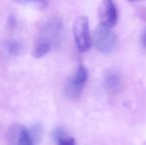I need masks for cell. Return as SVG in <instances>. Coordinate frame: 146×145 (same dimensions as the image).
I'll use <instances>...</instances> for the list:
<instances>
[{
    "mask_svg": "<svg viewBox=\"0 0 146 145\" xmlns=\"http://www.w3.org/2000/svg\"><path fill=\"white\" fill-rule=\"evenodd\" d=\"M73 35L76 46L80 52H87L92 46V36L87 16L77 17L73 23Z\"/></svg>",
    "mask_w": 146,
    "mask_h": 145,
    "instance_id": "cell-1",
    "label": "cell"
},
{
    "mask_svg": "<svg viewBox=\"0 0 146 145\" xmlns=\"http://www.w3.org/2000/svg\"><path fill=\"white\" fill-rule=\"evenodd\" d=\"M94 43L96 48L102 54H110L114 51L117 45V37L111 28L100 25L94 29Z\"/></svg>",
    "mask_w": 146,
    "mask_h": 145,
    "instance_id": "cell-2",
    "label": "cell"
},
{
    "mask_svg": "<svg viewBox=\"0 0 146 145\" xmlns=\"http://www.w3.org/2000/svg\"><path fill=\"white\" fill-rule=\"evenodd\" d=\"M41 136V130L37 128H27L23 125L15 124L9 129L7 137L10 143L31 145L38 142V137Z\"/></svg>",
    "mask_w": 146,
    "mask_h": 145,
    "instance_id": "cell-3",
    "label": "cell"
},
{
    "mask_svg": "<svg viewBox=\"0 0 146 145\" xmlns=\"http://www.w3.org/2000/svg\"><path fill=\"white\" fill-rule=\"evenodd\" d=\"M88 72L85 66L81 65L69 77L65 85V93L70 99H78L82 95L88 81Z\"/></svg>",
    "mask_w": 146,
    "mask_h": 145,
    "instance_id": "cell-4",
    "label": "cell"
},
{
    "mask_svg": "<svg viewBox=\"0 0 146 145\" xmlns=\"http://www.w3.org/2000/svg\"><path fill=\"white\" fill-rule=\"evenodd\" d=\"M62 36H63V23L58 18H52L48 20L45 25L42 26L38 39L47 41L51 43L53 47H55L60 44Z\"/></svg>",
    "mask_w": 146,
    "mask_h": 145,
    "instance_id": "cell-5",
    "label": "cell"
},
{
    "mask_svg": "<svg viewBox=\"0 0 146 145\" xmlns=\"http://www.w3.org/2000/svg\"><path fill=\"white\" fill-rule=\"evenodd\" d=\"M100 24L108 28H112L117 23V9L113 0H102L98 9Z\"/></svg>",
    "mask_w": 146,
    "mask_h": 145,
    "instance_id": "cell-6",
    "label": "cell"
},
{
    "mask_svg": "<svg viewBox=\"0 0 146 145\" xmlns=\"http://www.w3.org/2000/svg\"><path fill=\"white\" fill-rule=\"evenodd\" d=\"M121 77L115 72H110L106 75L104 85H106V91L111 95H115L119 93L121 89Z\"/></svg>",
    "mask_w": 146,
    "mask_h": 145,
    "instance_id": "cell-7",
    "label": "cell"
},
{
    "mask_svg": "<svg viewBox=\"0 0 146 145\" xmlns=\"http://www.w3.org/2000/svg\"><path fill=\"white\" fill-rule=\"evenodd\" d=\"M3 50L12 57H18L23 52V45L18 40H6L2 44Z\"/></svg>",
    "mask_w": 146,
    "mask_h": 145,
    "instance_id": "cell-8",
    "label": "cell"
},
{
    "mask_svg": "<svg viewBox=\"0 0 146 145\" xmlns=\"http://www.w3.org/2000/svg\"><path fill=\"white\" fill-rule=\"evenodd\" d=\"M53 48L52 44L47 41L41 40V39H38L34 46V49H33L32 55L35 59H40L42 57L46 56L49 52L51 51V49Z\"/></svg>",
    "mask_w": 146,
    "mask_h": 145,
    "instance_id": "cell-9",
    "label": "cell"
},
{
    "mask_svg": "<svg viewBox=\"0 0 146 145\" xmlns=\"http://www.w3.org/2000/svg\"><path fill=\"white\" fill-rule=\"evenodd\" d=\"M54 139L57 143L61 145H72L75 143V139L68 135L61 128H57L54 131Z\"/></svg>",
    "mask_w": 146,
    "mask_h": 145,
    "instance_id": "cell-10",
    "label": "cell"
},
{
    "mask_svg": "<svg viewBox=\"0 0 146 145\" xmlns=\"http://www.w3.org/2000/svg\"><path fill=\"white\" fill-rule=\"evenodd\" d=\"M16 1L35 9H44L48 6V0H16Z\"/></svg>",
    "mask_w": 146,
    "mask_h": 145,
    "instance_id": "cell-11",
    "label": "cell"
},
{
    "mask_svg": "<svg viewBox=\"0 0 146 145\" xmlns=\"http://www.w3.org/2000/svg\"><path fill=\"white\" fill-rule=\"evenodd\" d=\"M140 43H141V46H142L144 49H146V29L142 32V34H141Z\"/></svg>",
    "mask_w": 146,
    "mask_h": 145,
    "instance_id": "cell-12",
    "label": "cell"
},
{
    "mask_svg": "<svg viewBox=\"0 0 146 145\" xmlns=\"http://www.w3.org/2000/svg\"><path fill=\"white\" fill-rule=\"evenodd\" d=\"M128 1H130V2H133V1H138V0H128Z\"/></svg>",
    "mask_w": 146,
    "mask_h": 145,
    "instance_id": "cell-13",
    "label": "cell"
}]
</instances>
